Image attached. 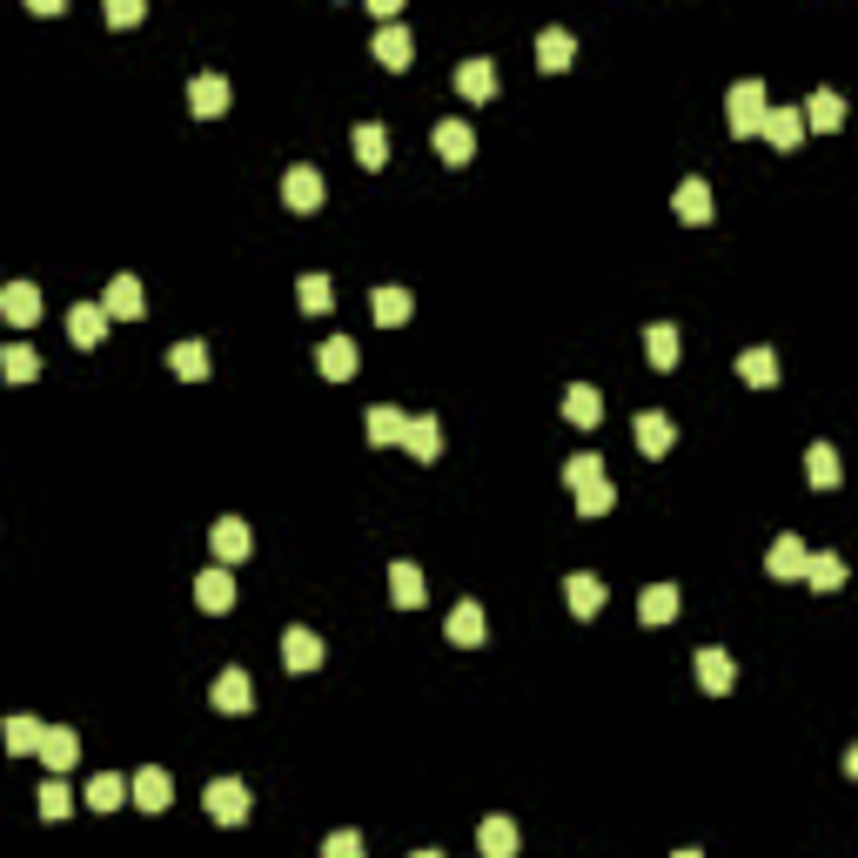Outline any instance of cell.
<instances>
[{"label": "cell", "instance_id": "b9f144b4", "mask_svg": "<svg viewBox=\"0 0 858 858\" xmlns=\"http://www.w3.org/2000/svg\"><path fill=\"white\" fill-rule=\"evenodd\" d=\"M805 583H811V591H838V583H845V564H838L832 551H818V557H805Z\"/></svg>", "mask_w": 858, "mask_h": 858}, {"label": "cell", "instance_id": "6da1fadb", "mask_svg": "<svg viewBox=\"0 0 858 858\" xmlns=\"http://www.w3.org/2000/svg\"><path fill=\"white\" fill-rule=\"evenodd\" d=\"M758 122H765V81L752 74V81H737V88L724 94V128L745 141V135H758Z\"/></svg>", "mask_w": 858, "mask_h": 858}, {"label": "cell", "instance_id": "f907efd6", "mask_svg": "<svg viewBox=\"0 0 858 858\" xmlns=\"http://www.w3.org/2000/svg\"><path fill=\"white\" fill-rule=\"evenodd\" d=\"M671 858H705V851H671Z\"/></svg>", "mask_w": 858, "mask_h": 858}, {"label": "cell", "instance_id": "4dcf8cb0", "mask_svg": "<svg viewBox=\"0 0 858 858\" xmlns=\"http://www.w3.org/2000/svg\"><path fill=\"white\" fill-rule=\"evenodd\" d=\"M805 477H811V490H838V450L832 443H811L805 450Z\"/></svg>", "mask_w": 858, "mask_h": 858}, {"label": "cell", "instance_id": "cb8c5ba5", "mask_svg": "<svg viewBox=\"0 0 858 858\" xmlns=\"http://www.w3.org/2000/svg\"><path fill=\"white\" fill-rule=\"evenodd\" d=\"M456 94H463V101H490V94H496V67H490V61H463V67H456Z\"/></svg>", "mask_w": 858, "mask_h": 858}, {"label": "cell", "instance_id": "2e32d148", "mask_svg": "<svg viewBox=\"0 0 858 858\" xmlns=\"http://www.w3.org/2000/svg\"><path fill=\"white\" fill-rule=\"evenodd\" d=\"M316 369H323L329 382H349V376H356V342H349V336H329V342L316 349Z\"/></svg>", "mask_w": 858, "mask_h": 858}, {"label": "cell", "instance_id": "ee69618b", "mask_svg": "<svg viewBox=\"0 0 858 858\" xmlns=\"http://www.w3.org/2000/svg\"><path fill=\"white\" fill-rule=\"evenodd\" d=\"M41 718H8V724H0V737H8V752H41Z\"/></svg>", "mask_w": 858, "mask_h": 858}, {"label": "cell", "instance_id": "277c9868", "mask_svg": "<svg viewBox=\"0 0 858 858\" xmlns=\"http://www.w3.org/2000/svg\"><path fill=\"white\" fill-rule=\"evenodd\" d=\"M194 604H202L209 617H222V610H236V577H228L222 564H215V570H202V577H194Z\"/></svg>", "mask_w": 858, "mask_h": 858}, {"label": "cell", "instance_id": "7c38bea8", "mask_svg": "<svg viewBox=\"0 0 858 858\" xmlns=\"http://www.w3.org/2000/svg\"><path fill=\"white\" fill-rule=\"evenodd\" d=\"M282 665H289V671H316V665H323V638L308 631V623H295V631L282 638Z\"/></svg>", "mask_w": 858, "mask_h": 858}, {"label": "cell", "instance_id": "f546056e", "mask_svg": "<svg viewBox=\"0 0 858 858\" xmlns=\"http://www.w3.org/2000/svg\"><path fill=\"white\" fill-rule=\"evenodd\" d=\"M798 114H805V122H811L818 135H832V128H845V101H838L832 88H818V94H811V108H798Z\"/></svg>", "mask_w": 858, "mask_h": 858}, {"label": "cell", "instance_id": "1f68e13d", "mask_svg": "<svg viewBox=\"0 0 858 858\" xmlns=\"http://www.w3.org/2000/svg\"><path fill=\"white\" fill-rule=\"evenodd\" d=\"M403 422H409V416H403L396 403H376V409L363 416V429H369V443H403Z\"/></svg>", "mask_w": 858, "mask_h": 858}, {"label": "cell", "instance_id": "60d3db41", "mask_svg": "<svg viewBox=\"0 0 858 858\" xmlns=\"http://www.w3.org/2000/svg\"><path fill=\"white\" fill-rule=\"evenodd\" d=\"M356 162H363V168H382V162H389V128H376V122L356 128Z\"/></svg>", "mask_w": 858, "mask_h": 858}, {"label": "cell", "instance_id": "7a4b0ae2", "mask_svg": "<svg viewBox=\"0 0 858 858\" xmlns=\"http://www.w3.org/2000/svg\"><path fill=\"white\" fill-rule=\"evenodd\" d=\"M202 805H209L215 825H242V818H249V785H242V778H209Z\"/></svg>", "mask_w": 858, "mask_h": 858}, {"label": "cell", "instance_id": "603a6c76", "mask_svg": "<svg viewBox=\"0 0 858 858\" xmlns=\"http://www.w3.org/2000/svg\"><path fill=\"white\" fill-rule=\"evenodd\" d=\"M483 631H490V623H483V604H456V610H450V644L477 651V644H483Z\"/></svg>", "mask_w": 858, "mask_h": 858}, {"label": "cell", "instance_id": "d6986e66", "mask_svg": "<svg viewBox=\"0 0 858 858\" xmlns=\"http://www.w3.org/2000/svg\"><path fill=\"white\" fill-rule=\"evenodd\" d=\"M141 302H148V295H141V282H135V276H114V282H108V302H101V316L135 323V316H141Z\"/></svg>", "mask_w": 858, "mask_h": 858}, {"label": "cell", "instance_id": "d590c367", "mask_svg": "<svg viewBox=\"0 0 858 858\" xmlns=\"http://www.w3.org/2000/svg\"><path fill=\"white\" fill-rule=\"evenodd\" d=\"M295 302L308 308V316H329V308H336V282L329 276H302L295 282Z\"/></svg>", "mask_w": 858, "mask_h": 858}, {"label": "cell", "instance_id": "7dc6e473", "mask_svg": "<svg viewBox=\"0 0 858 858\" xmlns=\"http://www.w3.org/2000/svg\"><path fill=\"white\" fill-rule=\"evenodd\" d=\"M323 858H363V832H329L323 838Z\"/></svg>", "mask_w": 858, "mask_h": 858}, {"label": "cell", "instance_id": "8992f818", "mask_svg": "<svg viewBox=\"0 0 858 858\" xmlns=\"http://www.w3.org/2000/svg\"><path fill=\"white\" fill-rule=\"evenodd\" d=\"M282 202H289L295 215H316V209H323V175H316V168H289V175H282Z\"/></svg>", "mask_w": 858, "mask_h": 858}, {"label": "cell", "instance_id": "8fae6325", "mask_svg": "<svg viewBox=\"0 0 858 858\" xmlns=\"http://www.w3.org/2000/svg\"><path fill=\"white\" fill-rule=\"evenodd\" d=\"M188 108L202 114V122L228 114V81H222V74H194V81H188Z\"/></svg>", "mask_w": 858, "mask_h": 858}, {"label": "cell", "instance_id": "ffe728a7", "mask_svg": "<svg viewBox=\"0 0 858 858\" xmlns=\"http://www.w3.org/2000/svg\"><path fill=\"white\" fill-rule=\"evenodd\" d=\"M564 416H570L577 429H597V422H604V396H597L591 382H577V389H564Z\"/></svg>", "mask_w": 858, "mask_h": 858}, {"label": "cell", "instance_id": "681fc988", "mask_svg": "<svg viewBox=\"0 0 858 858\" xmlns=\"http://www.w3.org/2000/svg\"><path fill=\"white\" fill-rule=\"evenodd\" d=\"M409 858H443V851H409Z\"/></svg>", "mask_w": 858, "mask_h": 858}, {"label": "cell", "instance_id": "ab89813d", "mask_svg": "<svg viewBox=\"0 0 858 858\" xmlns=\"http://www.w3.org/2000/svg\"><path fill=\"white\" fill-rule=\"evenodd\" d=\"M570 496H577V517H610V510H617V490H610L604 477L583 483V490H570Z\"/></svg>", "mask_w": 858, "mask_h": 858}, {"label": "cell", "instance_id": "bcb514c9", "mask_svg": "<svg viewBox=\"0 0 858 858\" xmlns=\"http://www.w3.org/2000/svg\"><path fill=\"white\" fill-rule=\"evenodd\" d=\"M597 477H604V456H597V450H583V456H570V463H564V483H570V490L597 483Z\"/></svg>", "mask_w": 858, "mask_h": 858}, {"label": "cell", "instance_id": "5bb4252c", "mask_svg": "<svg viewBox=\"0 0 858 858\" xmlns=\"http://www.w3.org/2000/svg\"><path fill=\"white\" fill-rule=\"evenodd\" d=\"M403 443H409V456L437 463V456H443V422H437V416H409V422H403Z\"/></svg>", "mask_w": 858, "mask_h": 858}, {"label": "cell", "instance_id": "f1b7e54d", "mask_svg": "<svg viewBox=\"0 0 858 858\" xmlns=\"http://www.w3.org/2000/svg\"><path fill=\"white\" fill-rule=\"evenodd\" d=\"M477 845H483V858H517V825H510V818H483Z\"/></svg>", "mask_w": 858, "mask_h": 858}, {"label": "cell", "instance_id": "7bdbcfd3", "mask_svg": "<svg viewBox=\"0 0 858 858\" xmlns=\"http://www.w3.org/2000/svg\"><path fill=\"white\" fill-rule=\"evenodd\" d=\"M122 798H128V778H114V771H94V778H88V805H94V811H114Z\"/></svg>", "mask_w": 858, "mask_h": 858}, {"label": "cell", "instance_id": "9a60e30c", "mask_svg": "<svg viewBox=\"0 0 858 858\" xmlns=\"http://www.w3.org/2000/svg\"><path fill=\"white\" fill-rule=\"evenodd\" d=\"M758 135H765L771 148H798V135H805V114H798V108H765Z\"/></svg>", "mask_w": 858, "mask_h": 858}, {"label": "cell", "instance_id": "74e56055", "mask_svg": "<svg viewBox=\"0 0 858 858\" xmlns=\"http://www.w3.org/2000/svg\"><path fill=\"white\" fill-rule=\"evenodd\" d=\"M644 349H651L657 369H678V329H671V323H651V329H644Z\"/></svg>", "mask_w": 858, "mask_h": 858}, {"label": "cell", "instance_id": "44dd1931", "mask_svg": "<svg viewBox=\"0 0 858 858\" xmlns=\"http://www.w3.org/2000/svg\"><path fill=\"white\" fill-rule=\"evenodd\" d=\"M67 336L81 342V349H94V342L108 336V316H101V302H74V308H67Z\"/></svg>", "mask_w": 858, "mask_h": 858}, {"label": "cell", "instance_id": "9c48e42d", "mask_svg": "<svg viewBox=\"0 0 858 858\" xmlns=\"http://www.w3.org/2000/svg\"><path fill=\"white\" fill-rule=\"evenodd\" d=\"M255 705V684H249V671H236L228 665L222 678H215V711H228V718H242Z\"/></svg>", "mask_w": 858, "mask_h": 858}, {"label": "cell", "instance_id": "e0dca14e", "mask_svg": "<svg viewBox=\"0 0 858 858\" xmlns=\"http://www.w3.org/2000/svg\"><path fill=\"white\" fill-rule=\"evenodd\" d=\"M437 154L450 168H463L477 154V135H470V122H437Z\"/></svg>", "mask_w": 858, "mask_h": 858}, {"label": "cell", "instance_id": "e575fe53", "mask_svg": "<svg viewBox=\"0 0 858 858\" xmlns=\"http://www.w3.org/2000/svg\"><path fill=\"white\" fill-rule=\"evenodd\" d=\"M0 376H8V382H34V376H41V356H34L27 342H8V349H0Z\"/></svg>", "mask_w": 858, "mask_h": 858}, {"label": "cell", "instance_id": "484cf974", "mask_svg": "<svg viewBox=\"0 0 858 858\" xmlns=\"http://www.w3.org/2000/svg\"><path fill=\"white\" fill-rule=\"evenodd\" d=\"M409 308H416L409 289H376V295H369V316H376L382 329H403V323H409Z\"/></svg>", "mask_w": 858, "mask_h": 858}, {"label": "cell", "instance_id": "f35d334b", "mask_svg": "<svg viewBox=\"0 0 858 858\" xmlns=\"http://www.w3.org/2000/svg\"><path fill=\"white\" fill-rule=\"evenodd\" d=\"M168 369H175L181 382H202V376H209V349H202V342H175Z\"/></svg>", "mask_w": 858, "mask_h": 858}, {"label": "cell", "instance_id": "5b68a950", "mask_svg": "<svg viewBox=\"0 0 858 858\" xmlns=\"http://www.w3.org/2000/svg\"><path fill=\"white\" fill-rule=\"evenodd\" d=\"M209 551H215L222 564H242V557L255 551V537H249V523H242V517H222V523L209 530Z\"/></svg>", "mask_w": 858, "mask_h": 858}, {"label": "cell", "instance_id": "ba28073f", "mask_svg": "<svg viewBox=\"0 0 858 858\" xmlns=\"http://www.w3.org/2000/svg\"><path fill=\"white\" fill-rule=\"evenodd\" d=\"M0 316H8L14 329L41 323V289H34V282H8V289H0Z\"/></svg>", "mask_w": 858, "mask_h": 858}, {"label": "cell", "instance_id": "7402d4cb", "mask_svg": "<svg viewBox=\"0 0 858 858\" xmlns=\"http://www.w3.org/2000/svg\"><path fill=\"white\" fill-rule=\"evenodd\" d=\"M697 684H705L711 697H724V691L737 684V665H731L724 651H697Z\"/></svg>", "mask_w": 858, "mask_h": 858}, {"label": "cell", "instance_id": "3957f363", "mask_svg": "<svg viewBox=\"0 0 858 858\" xmlns=\"http://www.w3.org/2000/svg\"><path fill=\"white\" fill-rule=\"evenodd\" d=\"M128 798H135L141 811H168V805H175V778H168L162 765H141V771L128 778Z\"/></svg>", "mask_w": 858, "mask_h": 858}, {"label": "cell", "instance_id": "8d00e7d4", "mask_svg": "<svg viewBox=\"0 0 858 858\" xmlns=\"http://www.w3.org/2000/svg\"><path fill=\"white\" fill-rule=\"evenodd\" d=\"M737 376H745L752 389H771L778 382V356L771 349H745V356H737Z\"/></svg>", "mask_w": 858, "mask_h": 858}, {"label": "cell", "instance_id": "ac0fdd59", "mask_svg": "<svg viewBox=\"0 0 858 858\" xmlns=\"http://www.w3.org/2000/svg\"><path fill=\"white\" fill-rule=\"evenodd\" d=\"M631 429H638V450H644V456H665V450H671V437H678L665 409H644V416H638Z\"/></svg>", "mask_w": 858, "mask_h": 858}, {"label": "cell", "instance_id": "4fadbf2b", "mask_svg": "<svg viewBox=\"0 0 858 858\" xmlns=\"http://www.w3.org/2000/svg\"><path fill=\"white\" fill-rule=\"evenodd\" d=\"M376 61H382L389 74H403V67L416 61V41H409V27H396V21H389V27L376 34Z\"/></svg>", "mask_w": 858, "mask_h": 858}, {"label": "cell", "instance_id": "d4e9b609", "mask_svg": "<svg viewBox=\"0 0 858 858\" xmlns=\"http://www.w3.org/2000/svg\"><path fill=\"white\" fill-rule=\"evenodd\" d=\"M678 222H691V228H705V222H711V188L697 181V175L678 181Z\"/></svg>", "mask_w": 858, "mask_h": 858}, {"label": "cell", "instance_id": "4316f807", "mask_svg": "<svg viewBox=\"0 0 858 858\" xmlns=\"http://www.w3.org/2000/svg\"><path fill=\"white\" fill-rule=\"evenodd\" d=\"M537 61L551 67V74H564V67L577 61V41H570L564 27H543V34H537Z\"/></svg>", "mask_w": 858, "mask_h": 858}, {"label": "cell", "instance_id": "c3c4849f", "mask_svg": "<svg viewBox=\"0 0 858 858\" xmlns=\"http://www.w3.org/2000/svg\"><path fill=\"white\" fill-rule=\"evenodd\" d=\"M141 0H108V27H141Z\"/></svg>", "mask_w": 858, "mask_h": 858}, {"label": "cell", "instance_id": "f6af8a7d", "mask_svg": "<svg viewBox=\"0 0 858 858\" xmlns=\"http://www.w3.org/2000/svg\"><path fill=\"white\" fill-rule=\"evenodd\" d=\"M34 805H41V818H48V825H54V818H67V811H74V792L61 785V778H48V785H41V792H34Z\"/></svg>", "mask_w": 858, "mask_h": 858}, {"label": "cell", "instance_id": "836d02e7", "mask_svg": "<svg viewBox=\"0 0 858 858\" xmlns=\"http://www.w3.org/2000/svg\"><path fill=\"white\" fill-rule=\"evenodd\" d=\"M389 597H396L403 610H416V604L429 597V591H422V570H416V564H389Z\"/></svg>", "mask_w": 858, "mask_h": 858}, {"label": "cell", "instance_id": "52a82bcc", "mask_svg": "<svg viewBox=\"0 0 858 858\" xmlns=\"http://www.w3.org/2000/svg\"><path fill=\"white\" fill-rule=\"evenodd\" d=\"M34 758H41V765H48V771L61 778V771L74 765V758H81V737H74L67 724H48V731H41V752H34Z\"/></svg>", "mask_w": 858, "mask_h": 858}, {"label": "cell", "instance_id": "30bf717a", "mask_svg": "<svg viewBox=\"0 0 858 858\" xmlns=\"http://www.w3.org/2000/svg\"><path fill=\"white\" fill-rule=\"evenodd\" d=\"M564 604H570L577 617H597V610H604V577L570 570V577H564Z\"/></svg>", "mask_w": 858, "mask_h": 858}, {"label": "cell", "instance_id": "d6a6232c", "mask_svg": "<svg viewBox=\"0 0 858 858\" xmlns=\"http://www.w3.org/2000/svg\"><path fill=\"white\" fill-rule=\"evenodd\" d=\"M805 557H811V551H805L798 537H778L771 557H765V570H771V577H805Z\"/></svg>", "mask_w": 858, "mask_h": 858}, {"label": "cell", "instance_id": "83f0119b", "mask_svg": "<svg viewBox=\"0 0 858 858\" xmlns=\"http://www.w3.org/2000/svg\"><path fill=\"white\" fill-rule=\"evenodd\" d=\"M678 604H684V597H678V583H651V591L638 597V617H644V623H671Z\"/></svg>", "mask_w": 858, "mask_h": 858}]
</instances>
